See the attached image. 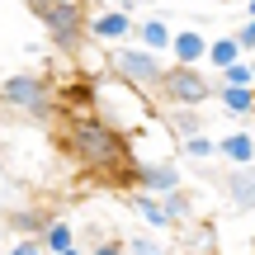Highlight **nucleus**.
<instances>
[{
  "label": "nucleus",
  "instance_id": "1",
  "mask_svg": "<svg viewBox=\"0 0 255 255\" xmlns=\"http://www.w3.org/2000/svg\"><path fill=\"white\" fill-rule=\"evenodd\" d=\"M62 151L71 156L81 170H109L123 156H132V146H128V137L114 132L104 119H95V114H71L66 128H62Z\"/></svg>",
  "mask_w": 255,
  "mask_h": 255
},
{
  "label": "nucleus",
  "instance_id": "2",
  "mask_svg": "<svg viewBox=\"0 0 255 255\" xmlns=\"http://www.w3.org/2000/svg\"><path fill=\"white\" fill-rule=\"evenodd\" d=\"M28 14L43 24V38L57 47V52L66 57H81L85 52V19H90V9H85V0H28Z\"/></svg>",
  "mask_w": 255,
  "mask_h": 255
},
{
  "label": "nucleus",
  "instance_id": "3",
  "mask_svg": "<svg viewBox=\"0 0 255 255\" xmlns=\"http://www.w3.org/2000/svg\"><path fill=\"white\" fill-rule=\"evenodd\" d=\"M90 114L95 119H104L114 128V132H137V128H146L151 123V114H146V95H137L132 85H123V81H95V104H90Z\"/></svg>",
  "mask_w": 255,
  "mask_h": 255
},
{
  "label": "nucleus",
  "instance_id": "4",
  "mask_svg": "<svg viewBox=\"0 0 255 255\" xmlns=\"http://www.w3.org/2000/svg\"><path fill=\"white\" fill-rule=\"evenodd\" d=\"M0 104L19 119H47L57 109V85L47 71H9L0 76Z\"/></svg>",
  "mask_w": 255,
  "mask_h": 255
},
{
  "label": "nucleus",
  "instance_id": "5",
  "mask_svg": "<svg viewBox=\"0 0 255 255\" xmlns=\"http://www.w3.org/2000/svg\"><path fill=\"white\" fill-rule=\"evenodd\" d=\"M104 71H109L114 81L132 85L137 95L156 100V85H161V76H165V57L146 52V47H137V43H119V47H109V57H104Z\"/></svg>",
  "mask_w": 255,
  "mask_h": 255
},
{
  "label": "nucleus",
  "instance_id": "6",
  "mask_svg": "<svg viewBox=\"0 0 255 255\" xmlns=\"http://www.w3.org/2000/svg\"><path fill=\"white\" fill-rule=\"evenodd\" d=\"M213 90H218L213 71L165 62V76H161V85H156V100L170 104V109H199V104H208V100H213Z\"/></svg>",
  "mask_w": 255,
  "mask_h": 255
},
{
  "label": "nucleus",
  "instance_id": "7",
  "mask_svg": "<svg viewBox=\"0 0 255 255\" xmlns=\"http://www.w3.org/2000/svg\"><path fill=\"white\" fill-rule=\"evenodd\" d=\"M85 38H90V43H104V47L132 43V14H123V9H100V14L85 19Z\"/></svg>",
  "mask_w": 255,
  "mask_h": 255
},
{
  "label": "nucleus",
  "instance_id": "8",
  "mask_svg": "<svg viewBox=\"0 0 255 255\" xmlns=\"http://www.w3.org/2000/svg\"><path fill=\"white\" fill-rule=\"evenodd\" d=\"M203 52H208V33H199V28H175L170 47H165V62H175V66H203Z\"/></svg>",
  "mask_w": 255,
  "mask_h": 255
},
{
  "label": "nucleus",
  "instance_id": "9",
  "mask_svg": "<svg viewBox=\"0 0 255 255\" xmlns=\"http://www.w3.org/2000/svg\"><path fill=\"white\" fill-rule=\"evenodd\" d=\"M184 184V170H180V161H146L142 165V175H137V189L142 194H170V189H180Z\"/></svg>",
  "mask_w": 255,
  "mask_h": 255
},
{
  "label": "nucleus",
  "instance_id": "10",
  "mask_svg": "<svg viewBox=\"0 0 255 255\" xmlns=\"http://www.w3.org/2000/svg\"><path fill=\"white\" fill-rule=\"evenodd\" d=\"M222 194L237 213H255V165H227Z\"/></svg>",
  "mask_w": 255,
  "mask_h": 255
},
{
  "label": "nucleus",
  "instance_id": "11",
  "mask_svg": "<svg viewBox=\"0 0 255 255\" xmlns=\"http://www.w3.org/2000/svg\"><path fill=\"white\" fill-rule=\"evenodd\" d=\"M170 33H175V24H170V19H161V14L132 19V43H137V47H146V52H156V57H165V47H170Z\"/></svg>",
  "mask_w": 255,
  "mask_h": 255
},
{
  "label": "nucleus",
  "instance_id": "12",
  "mask_svg": "<svg viewBox=\"0 0 255 255\" xmlns=\"http://www.w3.org/2000/svg\"><path fill=\"white\" fill-rule=\"evenodd\" d=\"M128 208L137 213V222H142L146 232H156V237H161V232H170V218H165V208H161V199H156V194L132 189V194H128Z\"/></svg>",
  "mask_w": 255,
  "mask_h": 255
},
{
  "label": "nucleus",
  "instance_id": "13",
  "mask_svg": "<svg viewBox=\"0 0 255 255\" xmlns=\"http://www.w3.org/2000/svg\"><path fill=\"white\" fill-rule=\"evenodd\" d=\"M213 100L222 104L227 119H251V114H255V85H218Z\"/></svg>",
  "mask_w": 255,
  "mask_h": 255
},
{
  "label": "nucleus",
  "instance_id": "14",
  "mask_svg": "<svg viewBox=\"0 0 255 255\" xmlns=\"http://www.w3.org/2000/svg\"><path fill=\"white\" fill-rule=\"evenodd\" d=\"M218 161H222V165H255V142H251L246 128L218 137Z\"/></svg>",
  "mask_w": 255,
  "mask_h": 255
},
{
  "label": "nucleus",
  "instance_id": "15",
  "mask_svg": "<svg viewBox=\"0 0 255 255\" xmlns=\"http://www.w3.org/2000/svg\"><path fill=\"white\" fill-rule=\"evenodd\" d=\"M38 246H43V255H62L76 246V222L71 218H47L43 237H38Z\"/></svg>",
  "mask_w": 255,
  "mask_h": 255
},
{
  "label": "nucleus",
  "instance_id": "16",
  "mask_svg": "<svg viewBox=\"0 0 255 255\" xmlns=\"http://www.w3.org/2000/svg\"><path fill=\"white\" fill-rule=\"evenodd\" d=\"M232 62H241V47L232 33H208V52H203V66L208 71H227Z\"/></svg>",
  "mask_w": 255,
  "mask_h": 255
},
{
  "label": "nucleus",
  "instance_id": "17",
  "mask_svg": "<svg viewBox=\"0 0 255 255\" xmlns=\"http://www.w3.org/2000/svg\"><path fill=\"white\" fill-rule=\"evenodd\" d=\"M161 208H165V218H170V227L189 222V218H194V194H189V184H180V189L161 194Z\"/></svg>",
  "mask_w": 255,
  "mask_h": 255
},
{
  "label": "nucleus",
  "instance_id": "18",
  "mask_svg": "<svg viewBox=\"0 0 255 255\" xmlns=\"http://www.w3.org/2000/svg\"><path fill=\"white\" fill-rule=\"evenodd\" d=\"M165 128L175 132V142H184V137L203 132V114L199 109H165Z\"/></svg>",
  "mask_w": 255,
  "mask_h": 255
},
{
  "label": "nucleus",
  "instance_id": "19",
  "mask_svg": "<svg viewBox=\"0 0 255 255\" xmlns=\"http://www.w3.org/2000/svg\"><path fill=\"white\" fill-rule=\"evenodd\" d=\"M180 156L184 161H218V137H208V132H194V137H184L180 142Z\"/></svg>",
  "mask_w": 255,
  "mask_h": 255
},
{
  "label": "nucleus",
  "instance_id": "20",
  "mask_svg": "<svg viewBox=\"0 0 255 255\" xmlns=\"http://www.w3.org/2000/svg\"><path fill=\"white\" fill-rule=\"evenodd\" d=\"M123 255H170V246H165L156 232H137V237L123 241Z\"/></svg>",
  "mask_w": 255,
  "mask_h": 255
},
{
  "label": "nucleus",
  "instance_id": "21",
  "mask_svg": "<svg viewBox=\"0 0 255 255\" xmlns=\"http://www.w3.org/2000/svg\"><path fill=\"white\" fill-rule=\"evenodd\" d=\"M218 85H255V62H251V57L232 62L227 71H218Z\"/></svg>",
  "mask_w": 255,
  "mask_h": 255
},
{
  "label": "nucleus",
  "instance_id": "22",
  "mask_svg": "<svg viewBox=\"0 0 255 255\" xmlns=\"http://www.w3.org/2000/svg\"><path fill=\"white\" fill-rule=\"evenodd\" d=\"M43 227H47V218L43 213H14V218H9V232H14V237H43Z\"/></svg>",
  "mask_w": 255,
  "mask_h": 255
},
{
  "label": "nucleus",
  "instance_id": "23",
  "mask_svg": "<svg viewBox=\"0 0 255 255\" xmlns=\"http://www.w3.org/2000/svg\"><path fill=\"white\" fill-rule=\"evenodd\" d=\"M232 38H237L241 57H251V52H255V19H241V24L232 28Z\"/></svg>",
  "mask_w": 255,
  "mask_h": 255
},
{
  "label": "nucleus",
  "instance_id": "24",
  "mask_svg": "<svg viewBox=\"0 0 255 255\" xmlns=\"http://www.w3.org/2000/svg\"><path fill=\"white\" fill-rule=\"evenodd\" d=\"M9 255H43V246H38L33 237H19L14 246H9Z\"/></svg>",
  "mask_w": 255,
  "mask_h": 255
},
{
  "label": "nucleus",
  "instance_id": "25",
  "mask_svg": "<svg viewBox=\"0 0 255 255\" xmlns=\"http://www.w3.org/2000/svg\"><path fill=\"white\" fill-rule=\"evenodd\" d=\"M85 255H123V241H114V237H104L95 251H85Z\"/></svg>",
  "mask_w": 255,
  "mask_h": 255
},
{
  "label": "nucleus",
  "instance_id": "26",
  "mask_svg": "<svg viewBox=\"0 0 255 255\" xmlns=\"http://www.w3.org/2000/svg\"><path fill=\"white\" fill-rule=\"evenodd\" d=\"M142 5H146V0H114V9H123V14H137Z\"/></svg>",
  "mask_w": 255,
  "mask_h": 255
},
{
  "label": "nucleus",
  "instance_id": "27",
  "mask_svg": "<svg viewBox=\"0 0 255 255\" xmlns=\"http://www.w3.org/2000/svg\"><path fill=\"white\" fill-rule=\"evenodd\" d=\"M246 19H255V0H246Z\"/></svg>",
  "mask_w": 255,
  "mask_h": 255
},
{
  "label": "nucleus",
  "instance_id": "28",
  "mask_svg": "<svg viewBox=\"0 0 255 255\" xmlns=\"http://www.w3.org/2000/svg\"><path fill=\"white\" fill-rule=\"evenodd\" d=\"M246 132H251V142H255V114H251V128H246Z\"/></svg>",
  "mask_w": 255,
  "mask_h": 255
},
{
  "label": "nucleus",
  "instance_id": "29",
  "mask_svg": "<svg viewBox=\"0 0 255 255\" xmlns=\"http://www.w3.org/2000/svg\"><path fill=\"white\" fill-rule=\"evenodd\" d=\"M62 255H85V251H81V246H71V251H62Z\"/></svg>",
  "mask_w": 255,
  "mask_h": 255
},
{
  "label": "nucleus",
  "instance_id": "30",
  "mask_svg": "<svg viewBox=\"0 0 255 255\" xmlns=\"http://www.w3.org/2000/svg\"><path fill=\"white\" fill-rule=\"evenodd\" d=\"M241 5H246V0H241Z\"/></svg>",
  "mask_w": 255,
  "mask_h": 255
}]
</instances>
